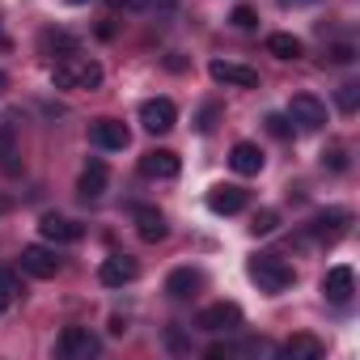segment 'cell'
<instances>
[{
    "label": "cell",
    "instance_id": "37",
    "mask_svg": "<svg viewBox=\"0 0 360 360\" xmlns=\"http://www.w3.org/2000/svg\"><path fill=\"white\" fill-rule=\"evenodd\" d=\"M68 5H89V0H68Z\"/></svg>",
    "mask_w": 360,
    "mask_h": 360
},
{
    "label": "cell",
    "instance_id": "11",
    "mask_svg": "<svg viewBox=\"0 0 360 360\" xmlns=\"http://www.w3.org/2000/svg\"><path fill=\"white\" fill-rule=\"evenodd\" d=\"M208 77L217 85H233V89H255L259 85V72L246 68V64H233V60H212L208 64Z\"/></svg>",
    "mask_w": 360,
    "mask_h": 360
},
{
    "label": "cell",
    "instance_id": "36",
    "mask_svg": "<svg viewBox=\"0 0 360 360\" xmlns=\"http://www.w3.org/2000/svg\"><path fill=\"white\" fill-rule=\"evenodd\" d=\"M5 85H9V77H5V72H0V89H5Z\"/></svg>",
    "mask_w": 360,
    "mask_h": 360
},
{
    "label": "cell",
    "instance_id": "23",
    "mask_svg": "<svg viewBox=\"0 0 360 360\" xmlns=\"http://www.w3.org/2000/svg\"><path fill=\"white\" fill-rule=\"evenodd\" d=\"M267 51L276 56V60H301L305 56V43L297 39V34H267Z\"/></svg>",
    "mask_w": 360,
    "mask_h": 360
},
{
    "label": "cell",
    "instance_id": "19",
    "mask_svg": "<svg viewBox=\"0 0 360 360\" xmlns=\"http://www.w3.org/2000/svg\"><path fill=\"white\" fill-rule=\"evenodd\" d=\"M106 183H110V174H106V165L94 157V161L81 169V178H77V191H81L85 204H98V200L106 195Z\"/></svg>",
    "mask_w": 360,
    "mask_h": 360
},
{
    "label": "cell",
    "instance_id": "26",
    "mask_svg": "<svg viewBox=\"0 0 360 360\" xmlns=\"http://www.w3.org/2000/svg\"><path fill=\"white\" fill-rule=\"evenodd\" d=\"M322 169H330V174H343V169H347V148H343V144H330V148H322Z\"/></svg>",
    "mask_w": 360,
    "mask_h": 360
},
{
    "label": "cell",
    "instance_id": "30",
    "mask_svg": "<svg viewBox=\"0 0 360 360\" xmlns=\"http://www.w3.org/2000/svg\"><path fill=\"white\" fill-rule=\"evenodd\" d=\"M106 5H110L115 13H144V9L157 5V0H106Z\"/></svg>",
    "mask_w": 360,
    "mask_h": 360
},
{
    "label": "cell",
    "instance_id": "28",
    "mask_svg": "<svg viewBox=\"0 0 360 360\" xmlns=\"http://www.w3.org/2000/svg\"><path fill=\"white\" fill-rule=\"evenodd\" d=\"M229 22H233V30H255V26H259V13H255L250 5H238V9L229 13Z\"/></svg>",
    "mask_w": 360,
    "mask_h": 360
},
{
    "label": "cell",
    "instance_id": "1",
    "mask_svg": "<svg viewBox=\"0 0 360 360\" xmlns=\"http://www.w3.org/2000/svg\"><path fill=\"white\" fill-rule=\"evenodd\" d=\"M51 85L56 89H98L102 85V64L89 60V56H68V60H56L51 68Z\"/></svg>",
    "mask_w": 360,
    "mask_h": 360
},
{
    "label": "cell",
    "instance_id": "15",
    "mask_svg": "<svg viewBox=\"0 0 360 360\" xmlns=\"http://www.w3.org/2000/svg\"><path fill=\"white\" fill-rule=\"evenodd\" d=\"M131 221H136V233H140V242H148V246H157V242H165V238H169L165 212H157V208H148V204L131 208Z\"/></svg>",
    "mask_w": 360,
    "mask_h": 360
},
{
    "label": "cell",
    "instance_id": "22",
    "mask_svg": "<svg viewBox=\"0 0 360 360\" xmlns=\"http://www.w3.org/2000/svg\"><path fill=\"white\" fill-rule=\"evenodd\" d=\"M0 165H5V174L22 169V161H18V127L13 123H0Z\"/></svg>",
    "mask_w": 360,
    "mask_h": 360
},
{
    "label": "cell",
    "instance_id": "2",
    "mask_svg": "<svg viewBox=\"0 0 360 360\" xmlns=\"http://www.w3.org/2000/svg\"><path fill=\"white\" fill-rule=\"evenodd\" d=\"M246 271H250V280H255V284H259L263 292H271V297L297 284V271H292V267H288V263H284L280 255H255Z\"/></svg>",
    "mask_w": 360,
    "mask_h": 360
},
{
    "label": "cell",
    "instance_id": "16",
    "mask_svg": "<svg viewBox=\"0 0 360 360\" xmlns=\"http://www.w3.org/2000/svg\"><path fill=\"white\" fill-rule=\"evenodd\" d=\"M39 233L51 242V246H72V242H81V225L77 221H68V217H60V212H47L43 221H39Z\"/></svg>",
    "mask_w": 360,
    "mask_h": 360
},
{
    "label": "cell",
    "instance_id": "13",
    "mask_svg": "<svg viewBox=\"0 0 360 360\" xmlns=\"http://www.w3.org/2000/svg\"><path fill=\"white\" fill-rule=\"evenodd\" d=\"M178 169H183V161H178V153H169V148H148V153L140 157V174H144V178H157V183L178 178Z\"/></svg>",
    "mask_w": 360,
    "mask_h": 360
},
{
    "label": "cell",
    "instance_id": "24",
    "mask_svg": "<svg viewBox=\"0 0 360 360\" xmlns=\"http://www.w3.org/2000/svg\"><path fill=\"white\" fill-rule=\"evenodd\" d=\"M18 292H22V288H18V276H13L9 267H0V318L9 314V305L18 301Z\"/></svg>",
    "mask_w": 360,
    "mask_h": 360
},
{
    "label": "cell",
    "instance_id": "34",
    "mask_svg": "<svg viewBox=\"0 0 360 360\" xmlns=\"http://www.w3.org/2000/svg\"><path fill=\"white\" fill-rule=\"evenodd\" d=\"M127 330V318H110V335H123Z\"/></svg>",
    "mask_w": 360,
    "mask_h": 360
},
{
    "label": "cell",
    "instance_id": "20",
    "mask_svg": "<svg viewBox=\"0 0 360 360\" xmlns=\"http://www.w3.org/2000/svg\"><path fill=\"white\" fill-rule=\"evenodd\" d=\"M39 51L43 56H51V60H68V56H77L81 51V39L77 34H68V30H43L39 34Z\"/></svg>",
    "mask_w": 360,
    "mask_h": 360
},
{
    "label": "cell",
    "instance_id": "31",
    "mask_svg": "<svg viewBox=\"0 0 360 360\" xmlns=\"http://www.w3.org/2000/svg\"><path fill=\"white\" fill-rule=\"evenodd\" d=\"M326 56H330V64H352L356 60V43H335Z\"/></svg>",
    "mask_w": 360,
    "mask_h": 360
},
{
    "label": "cell",
    "instance_id": "25",
    "mask_svg": "<svg viewBox=\"0 0 360 360\" xmlns=\"http://www.w3.org/2000/svg\"><path fill=\"white\" fill-rule=\"evenodd\" d=\"M335 106H339L343 115H356V106H360V85H356V81H343L339 94H335Z\"/></svg>",
    "mask_w": 360,
    "mask_h": 360
},
{
    "label": "cell",
    "instance_id": "8",
    "mask_svg": "<svg viewBox=\"0 0 360 360\" xmlns=\"http://www.w3.org/2000/svg\"><path fill=\"white\" fill-rule=\"evenodd\" d=\"M347 225H352V212L347 208H330V212H322V217H314L309 225H305V238H314V242H339L343 233H347Z\"/></svg>",
    "mask_w": 360,
    "mask_h": 360
},
{
    "label": "cell",
    "instance_id": "3",
    "mask_svg": "<svg viewBox=\"0 0 360 360\" xmlns=\"http://www.w3.org/2000/svg\"><path fill=\"white\" fill-rule=\"evenodd\" d=\"M195 326L208 335H233L242 326V305L238 301H212L195 314Z\"/></svg>",
    "mask_w": 360,
    "mask_h": 360
},
{
    "label": "cell",
    "instance_id": "35",
    "mask_svg": "<svg viewBox=\"0 0 360 360\" xmlns=\"http://www.w3.org/2000/svg\"><path fill=\"white\" fill-rule=\"evenodd\" d=\"M280 5H314V0H280Z\"/></svg>",
    "mask_w": 360,
    "mask_h": 360
},
{
    "label": "cell",
    "instance_id": "29",
    "mask_svg": "<svg viewBox=\"0 0 360 360\" xmlns=\"http://www.w3.org/2000/svg\"><path fill=\"white\" fill-rule=\"evenodd\" d=\"M267 131L276 140H292V119L288 115H267Z\"/></svg>",
    "mask_w": 360,
    "mask_h": 360
},
{
    "label": "cell",
    "instance_id": "5",
    "mask_svg": "<svg viewBox=\"0 0 360 360\" xmlns=\"http://www.w3.org/2000/svg\"><path fill=\"white\" fill-rule=\"evenodd\" d=\"M60 267H64V259L56 255V246H39V242L22 246V271H30L34 280H56Z\"/></svg>",
    "mask_w": 360,
    "mask_h": 360
},
{
    "label": "cell",
    "instance_id": "17",
    "mask_svg": "<svg viewBox=\"0 0 360 360\" xmlns=\"http://www.w3.org/2000/svg\"><path fill=\"white\" fill-rule=\"evenodd\" d=\"M200 288H204V276H200L195 267H174V271L165 276V297H169V301H191Z\"/></svg>",
    "mask_w": 360,
    "mask_h": 360
},
{
    "label": "cell",
    "instance_id": "27",
    "mask_svg": "<svg viewBox=\"0 0 360 360\" xmlns=\"http://www.w3.org/2000/svg\"><path fill=\"white\" fill-rule=\"evenodd\" d=\"M276 229H280V217H276L271 208L255 212V221H250V233H255V238H267V233H276Z\"/></svg>",
    "mask_w": 360,
    "mask_h": 360
},
{
    "label": "cell",
    "instance_id": "6",
    "mask_svg": "<svg viewBox=\"0 0 360 360\" xmlns=\"http://www.w3.org/2000/svg\"><path fill=\"white\" fill-rule=\"evenodd\" d=\"M288 119H292L301 131H318V127H326V102L314 98V94H292Z\"/></svg>",
    "mask_w": 360,
    "mask_h": 360
},
{
    "label": "cell",
    "instance_id": "12",
    "mask_svg": "<svg viewBox=\"0 0 360 360\" xmlns=\"http://www.w3.org/2000/svg\"><path fill=\"white\" fill-rule=\"evenodd\" d=\"M89 140H94L102 153H123V148L131 144V131H127V123H119V119H98V123L89 127Z\"/></svg>",
    "mask_w": 360,
    "mask_h": 360
},
{
    "label": "cell",
    "instance_id": "18",
    "mask_svg": "<svg viewBox=\"0 0 360 360\" xmlns=\"http://www.w3.org/2000/svg\"><path fill=\"white\" fill-rule=\"evenodd\" d=\"M229 165H233V174H242V178H255V174H263L267 157H263V148H259V144H250V140H238V144L229 148Z\"/></svg>",
    "mask_w": 360,
    "mask_h": 360
},
{
    "label": "cell",
    "instance_id": "14",
    "mask_svg": "<svg viewBox=\"0 0 360 360\" xmlns=\"http://www.w3.org/2000/svg\"><path fill=\"white\" fill-rule=\"evenodd\" d=\"M246 204H250V195L242 187H233V183H217L208 191V212H217V217H238Z\"/></svg>",
    "mask_w": 360,
    "mask_h": 360
},
{
    "label": "cell",
    "instance_id": "33",
    "mask_svg": "<svg viewBox=\"0 0 360 360\" xmlns=\"http://www.w3.org/2000/svg\"><path fill=\"white\" fill-rule=\"evenodd\" d=\"M165 68H169V72H183V68H187V60L178 56V51H169V56H165Z\"/></svg>",
    "mask_w": 360,
    "mask_h": 360
},
{
    "label": "cell",
    "instance_id": "9",
    "mask_svg": "<svg viewBox=\"0 0 360 360\" xmlns=\"http://www.w3.org/2000/svg\"><path fill=\"white\" fill-rule=\"evenodd\" d=\"M136 276H140V263H136L131 255H123V250L106 255L102 267H98V280H102L106 288H123V284H131Z\"/></svg>",
    "mask_w": 360,
    "mask_h": 360
},
{
    "label": "cell",
    "instance_id": "21",
    "mask_svg": "<svg viewBox=\"0 0 360 360\" xmlns=\"http://www.w3.org/2000/svg\"><path fill=\"white\" fill-rule=\"evenodd\" d=\"M280 356H284V360H322V356H326V343L314 339V335H292V339L280 347Z\"/></svg>",
    "mask_w": 360,
    "mask_h": 360
},
{
    "label": "cell",
    "instance_id": "32",
    "mask_svg": "<svg viewBox=\"0 0 360 360\" xmlns=\"http://www.w3.org/2000/svg\"><path fill=\"white\" fill-rule=\"evenodd\" d=\"M217 115H221V106L208 102V106L200 110V123H195V127H200V131H212V127H217Z\"/></svg>",
    "mask_w": 360,
    "mask_h": 360
},
{
    "label": "cell",
    "instance_id": "4",
    "mask_svg": "<svg viewBox=\"0 0 360 360\" xmlns=\"http://www.w3.org/2000/svg\"><path fill=\"white\" fill-rule=\"evenodd\" d=\"M56 352H60L64 360H89V356L102 352V339H98L89 326H64L60 339H56Z\"/></svg>",
    "mask_w": 360,
    "mask_h": 360
},
{
    "label": "cell",
    "instance_id": "7",
    "mask_svg": "<svg viewBox=\"0 0 360 360\" xmlns=\"http://www.w3.org/2000/svg\"><path fill=\"white\" fill-rule=\"evenodd\" d=\"M174 123H178V106H174L169 98H148V102H140V127H144L148 136H165Z\"/></svg>",
    "mask_w": 360,
    "mask_h": 360
},
{
    "label": "cell",
    "instance_id": "10",
    "mask_svg": "<svg viewBox=\"0 0 360 360\" xmlns=\"http://www.w3.org/2000/svg\"><path fill=\"white\" fill-rule=\"evenodd\" d=\"M352 292H356V271H352L347 263H335V267L322 276V297H326L330 305H347Z\"/></svg>",
    "mask_w": 360,
    "mask_h": 360
}]
</instances>
